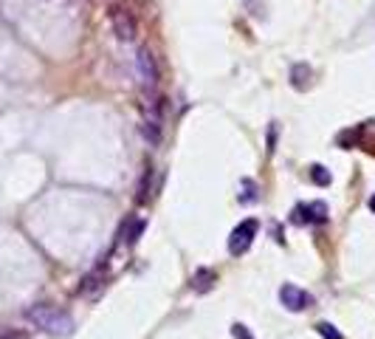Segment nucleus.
Here are the masks:
<instances>
[{
	"mask_svg": "<svg viewBox=\"0 0 375 339\" xmlns=\"http://www.w3.org/2000/svg\"><path fill=\"white\" fill-rule=\"evenodd\" d=\"M293 221L296 224H325L328 221V207H325V201H314V203H308V207H299L296 212H293Z\"/></svg>",
	"mask_w": 375,
	"mask_h": 339,
	"instance_id": "nucleus-7",
	"label": "nucleus"
},
{
	"mask_svg": "<svg viewBox=\"0 0 375 339\" xmlns=\"http://www.w3.org/2000/svg\"><path fill=\"white\" fill-rule=\"evenodd\" d=\"M105 283H102V277L96 275V271H94V275H88L85 280H82V286H80V294H85V297H94L99 289H102Z\"/></svg>",
	"mask_w": 375,
	"mask_h": 339,
	"instance_id": "nucleus-12",
	"label": "nucleus"
},
{
	"mask_svg": "<svg viewBox=\"0 0 375 339\" xmlns=\"http://www.w3.org/2000/svg\"><path fill=\"white\" fill-rule=\"evenodd\" d=\"M254 238H257V221H243V224L235 226L232 235H229V252H232L235 257H237V254H246V252L251 249Z\"/></svg>",
	"mask_w": 375,
	"mask_h": 339,
	"instance_id": "nucleus-5",
	"label": "nucleus"
},
{
	"mask_svg": "<svg viewBox=\"0 0 375 339\" xmlns=\"http://www.w3.org/2000/svg\"><path fill=\"white\" fill-rule=\"evenodd\" d=\"M141 232H144V221H141V218H127L124 226H122V232H119V243L133 246V243L141 238Z\"/></svg>",
	"mask_w": 375,
	"mask_h": 339,
	"instance_id": "nucleus-9",
	"label": "nucleus"
},
{
	"mask_svg": "<svg viewBox=\"0 0 375 339\" xmlns=\"http://www.w3.org/2000/svg\"><path fill=\"white\" fill-rule=\"evenodd\" d=\"M369 210H372V212H375V195H372V198H369Z\"/></svg>",
	"mask_w": 375,
	"mask_h": 339,
	"instance_id": "nucleus-19",
	"label": "nucleus"
},
{
	"mask_svg": "<svg viewBox=\"0 0 375 339\" xmlns=\"http://www.w3.org/2000/svg\"><path fill=\"white\" fill-rule=\"evenodd\" d=\"M108 20H110V31L116 34V40L133 43V40L138 37V17L133 15L130 6H124V3H110V6H108Z\"/></svg>",
	"mask_w": 375,
	"mask_h": 339,
	"instance_id": "nucleus-3",
	"label": "nucleus"
},
{
	"mask_svg": "<svg viewBox=\"0 0 375 339\" xmlns=\"http://www.w3.org/2000/svg\"><path fill=\"white\" fill-rule=\"evenodd\" d=\"M144 136L153 147L164 136V99L159 94H147L144 99Z\"/></svg>",
	"mask_w": 375,
	"mask_h": 339,
	"instance_id": "nucleus-4",
	"label": "nucleus"
},
{
	"mask_svg": "<svg viewBox=\"0 0 375 339\" xmlns=\"http://www.w3.org/2000/svg\"><path fill=\"white\" fill-rule=\"evenodd\" d=\"M232 333H235V339H254V336H251V331H249L246 325H240V322H237V325H232Z\"/></svg>",
	"mask_w": 375,
	"mask_h": 339,
	"instance_id": "nucleus-17",
	"label": "nucleus"
},
{
	"mask_svg": "<svg viewBox=\"0 0 375 339\" xmlns=\"http://www.w3.org/2000/svg\"><path fill=\"white\" fill-rule=\"evenodd\" d=\"M149 192H153V167H147L141 184H138V203H147L149 201Z\"/></svg>",
	"mask_w": 375,
	"mask_h": 339,
	"instance_id": "nucleus-11",
	"label": "nucleus"
},
{
	"mask_svg": "<svg viewBox=\"0 0 375 339\" xmlns=\"http://www.w3.org/2000/svg\"><path fill=\"white\" fill-rule=\"evenodd\" d=\"M26 319L40 328L43 333L54 336V339H65L73 333V328H77V322H73V317L51 303H37V305H29L26 308Z\"/></svg>",
	"mask_w": 375,
	"mask_h": 339,
	"instance_id": "nucleus-1",
	"label": "nucleus"
},
{
	"mask_svg": "<svg viewBox=\"0 0 375 339\" xmlns=\"http://www.w3.org/2000/svg\"><path fill=\"white\" fill-rule=\"evenodd\" d=\"M311 80H314V71H311L305 62H296V65L291 68V85H293L296 91H308V88H311Z\"/></svg>",
	"mask_w": 375,
	"mask_h": 339,
	"instance_id": "nucleus-8",
	"label": "nucleus"
},
{
	"mask_svg": "<svg viewBox=\"0 0 375 339\" xmlns=\"http://www.w3.org/2000/svg\"><path fill=\"white\" fill-rule=\"evenodd\" d=\"M135 77H138V85H141L144 94H159L161 68H159L156 54L149 51L147 45H141V48L135 51Z\"/></svg>",
	"mask_w": 375,
	"mask_h": 339,
	"instance_id": "nucleus-2",
	"label": "nucleus"
},
{
	"mask_svg": "<svg viewBox=\"0 0 375 339\" xmlns=\"http://www.w3.org/2000/svg\"><path fill=\"white\" fill-rule=\"evenodd\" d=\"M311 178H314V184H319V187H330V170H325L322 164H314V167H311Z\"/></svg>",
	"mask_w": 375,
	"mask_h": 339,
	"instance_id": "nucleus-13",
	"label": "nucleus"
},
{
	"mask_svg": "<svg viewBox=\"0 0 375 339\" xmlns=\"http://www.w3.org/2000/svg\"><path fill=\"white\" fill-rule=\"evenodd\" d=\"M316 331H319L325 339H344V336L336 331V325H330V322H319V325H316Z\"/></svg>",
	"mask_w": 375,
	"mask_h": 339,
	"instance_id": "nucleus-15",
	"label": "nucleus"
},
{
	"mask_svg": "<svg viewBox=\"0 0 375 339\" xmlns=\"http://www.w3.org/2000/svg\"><path fill=\"white\" fill-rule=\"evenodd\" d=\"M279 300H282V305H285L288 311H302V308H308V305L314 303V297H311L308 291H302V289L293 286V283H285V286L279 289Z\"/></svg>",
	"mask_w": 375,
	"mask_h": 339,
	"instance_id": "nucleus-6",
	"label": "nucleus"
},
{
	"mask_svg": "<svg viewBox=\"0 0 375 339\" xmlns=\"http://www.w3.org/2000/svg\"><path fill=\"white\" fill-rule=\"evenodd\" d=\"M240 187H243V195H240V201H243V203L257 201V184H254V181H249V178H246Z\"/></svg>",
	"mask_w": 375,
	"mask_h": 339,
	"instance_id": "nucleus-14",
	"label": "nucleus"
},
{
	"mask_svg": "<svg viewBox=\"0 0 375 339\" xmlns=\"http://www.w3.org/2000/svg\"><path fill=\"white\" fill-rule=\"evenodd\" d=\"M214 283H217V275L212 268H198L192 275V291H198V294H206Z\"/></svg>",
	"mask_w": 375,
	"mask_h": 339,
	"instance_id": "nucleus-10",
	"label": "nucleus"
},
{
	"mask_svg": "<svg viewBox=\"0 0 375 339\" xmlns=\"http://www.w3.org/2000/svg\"><path fill=\"white\" fill-rule=\"evenodd\" d=\"M37 3H65V0H37Z\"/></svg>",
	"mask_w": 375,
	"mask_h": 339,
	"instance_id": "nucleus-18",
	"label": "nucleus"
},
{
	"mask_svg": "<svg viewBox=\"0 0 375 339\" xmlns=\"http://www.w3.org/2000/svg\"><path fill=\"white\" fill-rule=\"evenodd\" d=\"M0 339H29L26 331H15V328H3L0 331Z\"/></svg>",
	"mask_w": 375,
	"mask_h": 339,
	"instance_id": "nucleus-16",
	"label": "nucleus"
}]
</instances>
